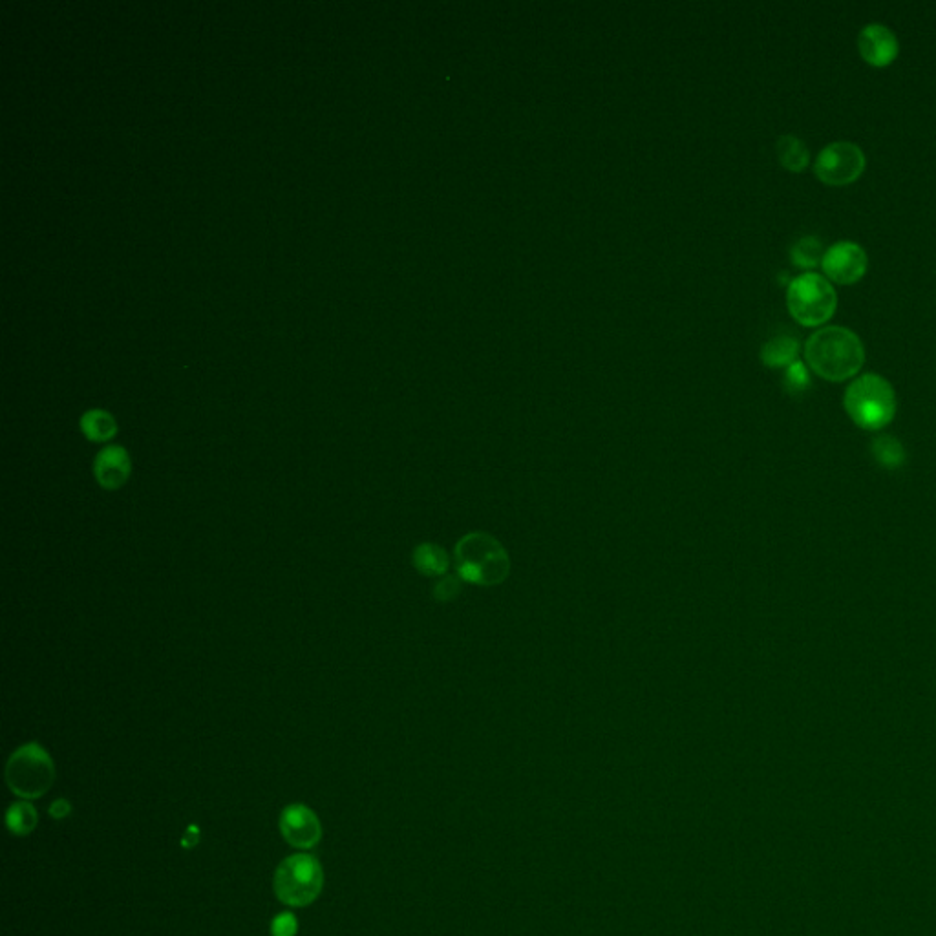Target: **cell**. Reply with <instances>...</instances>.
Here are the masks:
<instances>
[{
	"instance_id": "obj_1",
	"label": "cell",
	"mask_w": 936,
	"mask_h": 936,
	"mask_svg": "<svg viewBox=\"0 0 936 936\" xmlns=\"http://www.w3.org/2000/svg\"><path fill=\"white\" fill-rule=\"evenodd\" d=\"M805 361L819 377L841 383L862 370L865 346L858 333L845 326H825L805 342Z\"/></svg>"
},
{
	"instance_id": "obj_2",
	"label": "cell",
	"mask_w": 936,
	"mask_h": 936,
	"mask_svg": "<svg viewBox=\"0 0 936 936\" xmlns=\"http://www.w3.org/2000/svg\"><path fill=\"white\" fill-rule=\"evenodd\" d=\"M843 405L856 425L876 432L893 421L896 392L882 375L863 373L845 390Z\"/></svg>"
},
{
	"instance_id": "obj_3",
	"label": "cell",
	"mask_w": 936,
	"mask_h": 936,
	"mask_svg": "<svg viewBox=\"0 0 936 936\" xmlns=\"http://www.w3.org/2000/svg\"><path fill=\"white\" fill-rule=\"evenodd\" d=\"M838 306V293L829 278L819 273H803L787 289L790 315L803 326H821L832 319Z\"/></svg>"
},
{
	"instance_id": "obj_4",
	"label": "cell",
	"mask_w": 936,
	"mask_h": 936,
	"mask_svg": "<svg viewBox=\"0 0 936 936\" xmlns=\"http://www.w3.org/2000/svg\"><path fill=\"white\" fill-rule=\"evenodd\" d=\"M6 781L11 792L21 798H41L54 785V761L39 743H28L10 757Z\"/></svg>"
},
{
	"instance_id": "obj_5",
	"label": "cell",
	"mask_w": 936,
	"mask_h": 936,
	"mask_svg": "<svg viewBox=\"0 0 936 936\" xmlns=\"http://www.w3.org/2000/svg\"><path fill=\"white\" fill-rule=\"evenodd\" d=\"M324 885L319 860L311 854H293L278 865L275 893L282 904L304 907L317 900Z\"/></svg>"
},
{
	"instance_id": "obj_6",
	"label": "cell",
	"mask_w": 936,
	"mask_h": 936,
	"mask_svg": "<svg viewBox=\"0 0 936 936\" xmlns=\"http://www.w3.org/2000/svg\"><path fill=\"white\" fill-rule=\"evenodd\" d=\"M459 573L478 584H496L507 576L509 560L500 543L487 534H470L458 545Z\"/></svg>"
},
{
	"instance_id": "obj_7",
	"label": "cell",
	"mask_w": 936,
	"mask_h": 936,
	"mask_svg": "<svg viewBox=\"0 0 936 936\" xmlns=\"http://www.w3.org/2000/svg\"><path fill=\"white\" fill-rule=\"evenodd\" d=\"M867 167V156L860 145L852 141H832L819 150L814 161V172L818 180L843 187L858 180Z\"/></svg>"
},
{
	"instance_id": "obj_8",
	"label": "cell",
	"mask_w": 936,
	"mask_h": 936,
	"mask_svg": "<svg viewBox=\"0 0 936 936\" xmlns=\"http://www.w3.org/2000/svg\"><path fill=\"white\" fill-rule=\"evenodd\" d=\"M821 267L829 280L849 286L865 277L869 269V256L862 245L851 240H841L825 249Z\"/></svg>"
},
{
	"instance_id": "obj_9",
	"label": "cell",
	"mask_w": 936,
	"mask_h": 936,
	"mask_svg": "<svg viewBox=\"0 0 936 936\" xmlns=\"http://www.w3.org/2000/svg\"><path fill=\"white\" fill-rule=\"evenodd\" d=\"M280 830L289 845L313 849L322 838V825L313 810L304 805H289L280 816Z\"/></svg>"
},
{
	"instance_id": "obj_10",
	"label": "cell",
	"mask_w": 936,
	"mask_h": 936,
	"mask_svg": "<svg viewBox=\"0 0 936 936\" xmlns=\"http://www.w3.org/2000/svg\"><path fill=\"white\" fill-rule=\"evenodd\" d=\"M858 50L865 63L873 66H887L893 63L900 52V43L896 33L880 22H871L863 26L858 35Z\"/></svg>"
},
{
	"instance_id": "obj_11",
	"label": "cell",
	"mask_w": 936,
	"mask_h": 936,
	"mask_svg": "<svg viewBox=\"0 0 936 936\" xmlns=\"http://www.w3.org/2000/svg\"><path fill=\"white\" fill-rule=\"evenodd\" d=\"M132 474V461L127 448L108 445L101 448L94 461V476L105 490L121 489Z\"/></svg>"
},
{
	"instance_id": "obj_12",
	"label": "cell",
	"mask_w": 936,
	"mask_h": 936,
	"mask_svg": "<svg viewBox=\"0 0 936 936\" xmlns=\"http://www.w3.org/2000/svg\"><path fill=\"white\" fill-rule=\"evenodd\" d=\"M799 341L792 335H781L766 342L761 351V359L770 368H788L798 361Z\"/></svg>"
},
{
	"instance_id": "obj_13",
	"label": "cell",
	"mask_w": 936,
	"mask_h": 936,
	"mask_svg": "<svg viewBox=\"0 0 936 936\" xmlns=\"http://www.w3.org/2000/svg\"><path fill=\"white\" fill-rule=\"evenodd\" d=\"M81 430H83L86 439H90L94 443H107V441L116 437V419L112 417V414H108L107 410L94 408V410H88L81 417Z\"/></svg>"
},
{
	"instance_id": "obj_14",
	"label": "cell",
	"mask_w": 936,
	"mask_h": 936,
	"mask_svg": "<svg viewBox=\"0 0 936 936\" xmlns=\"http://www.w3.org/2000/svg\"><path fill=\"white\" fill-rule=\"evenodd\" d=\"M777 158L781 165L790 172H801L807 169L810 161V152L801 139L785 134L777 141Z\"/></svg>"
},
{
	"instance_id": "obj_15",
	"label": "cell",
	"mask_w": 936,
	"mask_h": 936,
	"mask_svg": "<svg viewBox=\"0 0 936 936\" xmlns=\"http://www.w3.org/2000/svg\"><path fill=\"white\" fill-rule=\"evenodd\" d=\"M823 255H825L823 242L819 240L818 236H803L790 249L792 262L798 267H803V269H814V267L819 266L821 260H823Z\"/></svg>"
},
{
	"instance_id": "obj_16",
	"label": "cell",
	"mask_w": 936,
	"mask_h": 936,
	"mask_svg": "<svg viewBox=\"0 0 936 936\" xmlns=\"http://www.w3.org/2000/svg\"><path fill=\"white\" fill-rule=\"evenodd\" d=\"M414 562L415 567L423 573V575L428 576H437L441 573H445L448 567V558L445 551L437 545H432V543H426V545H419L415 549L414 553Z\"/></svg>"
},
{
	"instance_id": "obj_17",
	"label": "cell",
	"mask_w": 936,
	"mask_h": 936,
	"mask_svg": "<svg viewBox=\"0 0 936 936\" xmlns=\"http://www.w3.org/2000/svg\"><path fill=\"white\" fill-rule=\"evenodd\" d=\"M37 810L30 803L26 801H21V803H13L8 814H6V823H8V829L17 834V836H26L33 832V829L37 827Z\"/></svg>"
},
{
	"instance_id": "obj_18",
	"label": "cell",
	"mask_w": 936,
	"mask_h": 936,
	"mask_svg": "<svg viewBox=\"0 0 936 936\" xmlns=\"http://www.w3.org/2000/svg\"><path fill=\"white\" fill-rule=\"evenodd\" d=\"M874 459L885 468L900 467L904 463L905 452L898 439L891 436H878L873 441Z\"/></svg>"
},
{
	"instance_id": "obj_19",
	"label": "cell",
	"mask_w": 936,
	"mask_h": 936,
	"mask_svg": "<svg viewBox=\"0 0 936 936\" xmlns=\"http://www.w3.org/2000/svg\"><path fill=\"white\" fill-rule=\"evenodd\" d=\"M785 384L790 392H803L810 386L809 368L805 362H792L785 372Z\"/></svg>"
},
{
	"instance_id": "obj_20",
	"label": "cell",
	"mask_w": 936,
	"mask_h": 936,
	"mask_svg": "<svg viewBox=\"0 0 936 936\" xmlns=\"http://www.w3.org/2000/svg\"><path fill=\"white\" fill-rule=\"evenodd\" d=\"M298 931V922L295 915L291 913H282L278 915L275 920H273V926H271V933L273 936H295Z\"/></svg>"
},
{
	"instance_id": "obj_21",
	"label": "cell",
	"mask_w": 936,
	"mask_h": 936,
	"mask_svg": "<svg viewBox=\"0 0 936 936\" xmlns=\"http://www.w3.org/2000/svg\"><path fill=\"white\" fill-rule=\"evenodd\" d=\"M70 812H72V805H70L68 799H57V801L52 803V807H50V814H52L55 819L66 818Z\"/></svg>"
}]
</instances>
